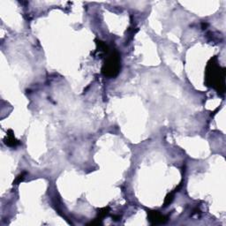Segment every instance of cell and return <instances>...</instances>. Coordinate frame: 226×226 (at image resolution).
<instances>
[{
  "instance_id": "obj_1",
  "label": "cell",
  "mask_w": 226,
  "mask_h": 226,
  "mask_svg": "<svg viewBox=\"0 0 226 226\" xmlns=\"http://www.w3.org/2000/svg\"><path fill=\"white\" fill-rule=\"evenodd\" d=\"M150 220L154 221L153 224H159L164 222V216L159 215L157 212H151L150 213Z\"/></svg>"
}]
</instances>
